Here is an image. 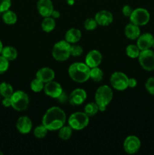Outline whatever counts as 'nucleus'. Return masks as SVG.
<instances>
[{
    "label": "nucleus",
    "mask_w": 154,
    "mask_h": 155,
    "mask_svg": "<svg viewBox=\"0 0 154 155\" xmlns=\"http://www.w3.org/2000/svg\"><path fill=\"white\" fill-rule=\"evenodd\" d=\"M140 64L145 71H152L154 70V52L150 49L143 50L138 56Z\"/></svg>",
    "instance_id": "9"
},
{
    "label": "nucleus",
    "mask_w": 154,
    "mask_h": 155,
    "mask_svg": "<svg viewBox=\"0 0 154 155\" xmlns=\"http://www.w3.org/2000/svg\"><path fill=\"white\" fill-rule=\"evenodd\" d=\"M56 99L57 100V101L60 103H65L67 101H69V96L67 95V94H66V92H62V93L60 94V95H59L58 97H57Z\"/></svg>",
    "instance_id": "36"
},
{
    "label": "nucleus",
    "mask_w": 154,
    "mask_h": 155,
    "mask_svg": "<svg viewBox=\"0 0 154 155\" xmlns=\"http://www.w3.org/2000/svg\"><path fill=\"white\" fill-rule=\"evenodd\" d=\"M152 48H154V38H153V40H152Z\"/></svg>",
    "instance_id": "43"
},
{
    "label": "nucleus",
    "mask_w": 154,
    "mask_h": 155,
    "mask_svg": "<svg viewBox=\"0 0 154 155\" xmlns=\"http://www.w3.org/2000/svg\"><path fill=\"white\" fill-rule=\"evenodd\" d=\"M51 16L53 18H60V12H58V11L53 10L52 13H51Z\"/></svg>",
    "instance_id": "40"
},
{
    "label": "nucleus",
    "mask_w": 154,
    "mask_h": 155,
    "mask_svg": "<svg viewBox=\"0 0 154 155\" xmlns=\"http://www.w3.org/2000/svg\"><path fill=\"white\" fill-rule=\"evenodd\" d=\"M11 107L18 111H23L27 108L29 105V97L26 92L18 90L14 92L11 97Z\"/></svg>",
    "instance_id": "6"
},
{
    "label": "nucleus",
    "mask_w": 154,
    "mask_h": 155,
    "mask_svg": "<svg viewBox=\"0 0 154 155\" xmlns=\"http://www.w3.org/2000/svg\"><path fill=\"white\" fill-rule=\"evenodd\" d=\"M110 84L116 90H125L128 87V77L124 73L115 72L110 77Z\"/></svg>",
    "instance_id": "8"
},
{
    "label": "nucleus",
    "mask_w": 154,
    "mask_h": 155,
    "mask_svg": "<svg viewBox=\"0 0 154 155\" xmlns=\"http://www.w3.org/2000/svg\"><path fill=\"white\" fill-rule=\"evenodd\" d=\"M98 111H99V107H98V105L96 104V102L88 103V104L85 107V113L89 117L96 115Z\"/></svg>",
    "instance_id": "27"
},
{
    "label": "nucleus",
    "mask_w": 154,
    "mask_h": 155,
    "mask_svg": "<svg viewBox=\"0 0 154 155\" xmlns=\"http://www.w3.org/2000/svg\"><path fill=\"white\" fill-rule=\"evenodd\" d=\"M2 48H3L2 42V41L0 40V54H1V52H2Z\"/></svg>",
    "instance_id": "42"
},
{
    "label": "nucleus",
    "mask_w": 154,
    "mask_h": 155,
    "mask_svg": "<svg viewBox=\"0 0 154 155\" xmlns=\"http://www.w3.org/2000/svg\"><path fill=\"white\" fill-rule=\"evenodd\" d=\"M1 54L3 57L5 58L9 61L15 60L18 57V51H17L16 48L12 46L3 47Z\"/></svg>",
    "instance_id": "21"
},
{
    "label": "nucleus",
    "mask_w": 154,
    "mask_h": 155,
    "mask_svg": "<svg viewBox=\"0 0 154 155\" xmlns=\"http://www.w3.org/2000/svg\"><path fill=\"white\" fill-rule=\"evenodd\" d=\"M11 5V0H0V13L9 10Z\"/></svg>",
    "instance_id": "35"
},
{
    "label": "nucleus",
    "mask_w": 154,
    "mask_h": 155,
    "mask_svg": "<svg viewBox=\"0 0 154 155\" xmlns=\"http://www.w3.org/2000/svg\"><path fill=\"white\" fill-rule=\"evenodd\" d=\"M65 112L59 107H51L47 110L42 117V124L48 131L59 130L66 123Z\"/></svg>",
    "instance_id": "1"
},
{
    "label": "nucleus",
    "mask_w": 154,
    "mask_h": 155,
    "mask_svg": "<svg viewBox=\"0 0 154 155\" xmlns=\"http://www.w3.org/2000/svg\"><path fill=\"white\" fill-rule=\"evenodd\" d=\"M13 93V87L8 83L3 82L0 84V95L3 98H11Z\"/></svg>",
    "instance_id": "23"
},
{
    "label": "nucleus",
    "mask_w": 154,
    "mask_h": 155,
    "mask_svg": "<svg viewBox=\"0 0 154 155\" xmlns=\"http://www.w3.org/2000/svg\"><path fill=\"white\" fill-rule=\"evenodd\" d=\"M132 12V8L130 5H125L122 8V14H123L124 16L125 17H130V15H131Z\"/></svg>",
    "instance_id": "37"
},
{
    "label": "nucleus",
    "mask_w": 154,
    "mask_h": 155,
    "mask_svg": "<svg viewBox=\"0 0 154 155\" xmlns=\"http://www.w3.org/2000/svg\"><path fill=\"white\" fill-rule=\"evenodd\" d=\"M90 68L85 63L75 62L69 66L68 73L73 81L82 83L90 78Z\"/></svg>",
    "instance_id": "2"
},
{
    "label": "nucleus",
    "mask_w": 154,
    "mask_h": 155,
    "mask_svg": "<svg viewBox=\"0 0 154 155\" xmlns=\"http://www.w3.org/2000/svg\"><path fill=\"white\" fill-rule=\"evenodd\" d=\"M66 1H67V0H66Z\"/></svg>",
    "instance_id": "46"
},
{
    "label": "nucleus",
    "mask_w": 154,
    "mask_h": 155,
    "mask_svg": "<svg viewBox=\"0 0 154 155\" xmlns=\"http://www.w3.org/2000/svg\"><path fill=\"white\" fill-rule=\"evenodd\" d=\"M37 9L39 14L43 18L51 16L54 5L51 0H39L37 2Z\"/></svg>",
    "instance_id": "14"
},
{
    "label": "nucleus",
    "mask_w": 154,
    "mask_h": 155,
    "mask_svg": "<svg viewBox=\"0 0 154 155\" xmlns=\"http://www.w3.org/2000/svg\"><path fill=\"white\" fill-rule=\"evenodd\" d=\"M43 90L48 96L53 98H57L63 92V89L60 84L53 80L45 83Z\"/></svg>",
    "instance_id": "11"
},
{
    "label": "nucleus",
    "mask_w": 154,
    "mask_h": 155,
    "mask_svg": "<svg viewBox=\"0 0 154 155\" xmlns=\"http://www.w3.org/2000/svg\"><path fill=\"white\" fill-rule=\"evenodd\" d=\"M153 36L152 34L149 33H143V34L140 35L137 38V45L140 51L143 50L149 49L152 47V42L153 40Z\"/></svg>",
    "instance_id": "17"
},
{
    "label": "nucleus",
    "mask_w": 154,
    "mask_h": 155,
    "mask_svg": "<svg viewBox=\"0 0 154 155\" xmlns=\"http://www.w3.org/2000/svg\"><path fill=\"white\" fill-rule=\"evenodd\" d=\"M125 52H126V54L129 58H138L140 52V48L137 47V45H129L126 47Z\"/></svg>",
    "instance_id": "28"
},
{
    "label": "nucleus",
    "mask_w": 154,
    "mask_h": 155,
    "mask_svg": "<svg viewBox=\"0 0 154 155\" xmlns=\"http://www.w3.org/2000/svg\"><path fill=\"white\" fill-rule=\"evenodd\" d=\"M95 19L96 20L98 25L106 27V26L110 25L113 22V16L111 12L109 11L102 10L96 14Z\"/></svg>",
    "instance_id": "16"
},
{
    "label": "nucleus",
    "mask_w": 154,
    "mask_h": 155,
    "mask_svg": "<svg viewBox=\"0 0 154 155\" xmlns=\"http://www.w3.org/2000/svg\"><path fill=\"white\" fill-rule=\"evenodd\" d=\"M2 20L5 24L12 25V24H14L17 22L18 17H17V15L14 12L11 10H7L6 12H3Z\"/></svg>",
    "instance_id": "24"
},
{
    "label": "nucleus",
    "mask_w": 154,
    "mask_h": 155,
    "mask_svg": "<svg viewBox=\"0 0 154 155\" xmlns=\"http://www.w3.org/2000/svg\"><path fill=\"white\" fill-rule=\"evenodd\" d=\"M82 37V33L79 30L75 28H71L66 31L65 34V40L69 44H75L80 40Z\"/></svg>",
    "instance_id": "20"
},
{
    "label": "nucleus",
    "mask_w": 154,
    "mask_h": 155,
    "mask_svg": "<svg viewBox=\"0 0 154 155\" xmlns=\"http://www.w3.org/2000/svg\"><path fill=\"white\" fill-rule=\"evenodd\" d=\"M9 68V61L2 55L0 56V74H2L8 71Z\"/></svg>",
    "instance_id": "32"
},
{
    "label": "nucleus",
    "mask_w": 154,
    "mask_h": 155,
    "mask_svg": "<svg viewBox=\"0 0 154 155\" xmlns=\"http://www.w3.org/2000/svg\"><path fill=\"white\" fill-rule=\"evenodd\" d=\"M102 61V54L98 50H91L85 57V64L90 68H96L101 64Z\"/></svg>",
    "instance_id": "13"
},
{
    "label": "nucleus",
    "mask_w": 154,
    "mask_h": 155,
    "mask_svg": "<svg viewBox=\"0 0 154 155\" xmlns=\"http://www.w3.org/2000/svg\"><path fill=\"white\" fill-rule=\"evenodd\" d=\"M72 134V129L69 126H63L60 129H59L58 136L60 139L63 140H68L70 139Z\"/></svg>",
    "instance_id": "25"
},
{
    "label": "nucleus",
    "mask_w": 154,
    "mask_h": 155,
    "mask_svg": "<svg viewBox=\"0 0 154 155\" xmlns=\"http://www.w3.org/2000/svg\"><path fill=\"white\" fill-rule=\"evenodd\" d=\"M2 104L5 107H8L10 106H11V98H4V99L2 100Z\"/></svg>",
    "instance_id": "38"
},
{
    "label": "nucleus",
    "mask_w": 154,
    "mask_h": 155,
    "mask_svg": "<svg viewBox=\"0 0 154 155\" xmlns=\"http://www.w3.org/2000/svg\"><path fill=\"white\" fill-rule=\"evenodd\" d=\"M90 78L95 82H100L104 78V72L98 67L93 68L90 71Z\"/></svg>",
    "instance_id": "26"
},
{
    "label": "nucleus",
    "mask_w": 154,
    "mask_h": 155,
    "mask_svg": "<svg viewBox=\"0 0 154 155\" xmlns=\"http://www.w3.org/2000/svg\"><path fill=\"white\" fill-rule=\"evenodd\" d=\"M125 35L128 39L134 40L137 39L140 35V30L139 28V26L135 25V24H128L125 28Z\"/></svg>",
    "instance_id": "19"
},
{
    "label": "nucleus",
    "mask_w": 154,
    "mask_h": 155,
    "mask_svg": "<svg viewBox=\"0 0 154 155\" xmlns=\"http://www.w3.org/2000/svg\"><path fill=\"white\" fill-rule=\"evenodd\" d=\"M70 44L66 40L59 41L54 44L52 49V56L56 61H64L70 56Z\"/></svg>",
    "instance_id": "4"
},
{
    "label": "nucleus",
    "mask_w": 154,
    "mask_h": 155,
    "mask_svg": "<svg viewBox=\"0 0 154 155\" xmlns=\"http://www.w3.org/2000/svg\"><path fill=\"white\" fill-rule=\"evenodd\" d=\"M113 93L111 88L108 86H101L95 92V102L98 105L100 111H105L107 106L113 99Z\"/></svg>",
    "instance_id": "3"
},
{
    "label": "nucleus",
    "mask_w": 154,
    "mask_h": 155,
    "mask_svg": "<svg viewBox=\"0 0 154 155\" xmlns=\"http://www.w3.org/2000/svg\"><path fill=\"white\" fill-rule=\"evenodd\" d=\"M44 86H45V84H44L43 82H42L37 78L33 80L30 83V87H31L32 91H33L34 92H39L43 90Z\"/></svg>",
    "instance_id": "30"
},
{
    "label": "nucleus",
    "mask_w": 154,
    "mask_h": 155,
    "mask_svg": "<svg viewBox=\"0 0 154 155\" xmlns=\"http://www.w3.org/2000/svg\"><path fill=\"white\" fill-rule=\"evenodd\" d=\"M145 87L149 94L154 95V77H150L146 80Z\"/></svg>",
    "instance_id": "34"
},
{
    "label": "nucleus",
    "mask_w": 154,
    "mask_h": 155,
    "mask_svg": "<svg viewBox=\"0 0 154 155\" xmlns=\"http://www.w3.org/2000/svg\"><path fill=\"white\" fill-rule=\"evenodd\" d=\"M83 52L82 47L79 45H72L70 47V55L74 57H79Z\"/></svg>",
    "instance_id": "33"
},
{
    "label": "nucleus",
    "mask_w": 154,
    "mask_h": 155,
    "mask_svg": "<svg viewBox=\"0 0 154 155\" xmlns=\"http://www.w3.org/2000/svg\"><path fill=\"white\" fill-rule=\"evenodd\" d=\"M55 21H54V18L52 17H46L44 18L43 21H42V28L46 33H50L52 31L54 28H55Z\"/></svg>",
    "instance_id": "22"
},
{
    "label": "nucleus",
    "mask_w": 154,
    "mask_h": 155,
    "mask_svg": "<svg viewBox=\"0 0 154 155\" xmlns=\"http://www.w3.org/2000/svg\"><path fill=\"white\" fill-rule=\"evenodd\" d=\"M74 0H67V3L69 5H72L74 4Z\"/></svg>",
    "instance_id": "41"
},
{
    "label": "nucleus",
    "mask_w": 154,
    "mask_h": 155,
    "mask_svg": "<svg viewBox=\"0 0 154 155\" xmlns=\"http://www.w3.org/2000/svg\"><path fill=\"white\" fill-rule=\"evenodd\" d=\"M16 127L21 134H27L31 131L33 128V124L30 117L27 116H22L18 118Z\"/></svg>",
    "instance_id": "15"
},
{
    "label": "nucleus",
    "mask_w": 154,
    "mask_h": 155,
    "mask_svg": "<svg viewBox=\"0 0 154 155\" xmlns=\"http://www.w3.org/2000/svg\"><path fill=\"white\" fill-rule=\"evenodd\" d=\"M36 78L39 79L44 83L51 81L55 77L54 71L50 68H42L36 72Z\"/></svg>",
    "instance_id": "18"
},
{
    "label": "nucleus",
    "mask_w": 154,
    "mask_h": 155,
    "mask_svg": "<svg viewBox=\"0 0 154 155\" xmlns=\"http://www.w3.org/2000/svg\"><path fill=\"white\" fill-rule=\"evenodd\" d=\"M0 97H1V95H0Z\"/></svg>",
    "instance_id": "45"
},
{
    "label": "nucleus",
    "mask_w": 154,
    "mask_h": 155,
    "mask_svg": "<svg viewBox=\"0 0 154 155\" xmlns=\"http://www.w3.org/2000/svg\"><path fill=\"white\" fill-rule=\"evenodd\" d=\"M98 23H97L96 20L95 18H88L85 20L84 23V27L86 30H94L97 28L98 27Z\"/></svg>",
    "instance_id": "31"
},
{
    "label": "nucleus",
    "mask_w": 154,
    "mask_h": 155,
    "mask_svg": "<svg viewBox=\"0 0 154 155\" xmlns=\"http://www.w3.org/2000/svg\"><path fill=\"white\" fill-rule=\"evenodd\" d=\"M87 98V93L82 89H75L69 95V102L73 106L81 105Z\"/></svg>",
    "instance_id": "12"
},
{
    "label": "nucleus",
    "mask_w": 154,
    "mask_h": 155,
    "mask_svg": "<svg viewBox=\"0 0 154 155\" xmlns=\"http://www.w3.org/2000/svg\"><path fill=\"white\" fill-rule=\"evenodd\" d=\"M137 86V80L134 78H128V87L134 88Z\"/></svg>",
    "instance_id": "39"
},
{
    "label": "nucleus",
    "mask_w": 154,
    "mask_h": 155,
    "mask_svg": "<svg viewBox=\"0 0 154 155\" xmlns=\"http://www.w3.org/2000/svg\"><path fill=\"white\" fill-rule=\"evenodd\" d=\"M68 124L72 130H83L88 125L89 117L85 112H75L69 116Z\"/></svg>",
    "instance_id": "5"
},
{
    "label": "nucleus",
    "mask_w": 154,
    "mask_h": 155,
    "mask_svg": "<svg viewBox=\"0 0 154 155\" xmlns=\"http://www.w3.org/2000/svg\"><path fill=\"white\" fill-rule=\"evenodd\" d=\"M129 18L132 24L137 26H144L149 22L150 19V15L146 9L138 8L133 10Z\"/></svg>",
    "instance_id": "7"
},
{
    "label": "nucleus",
    "mask_w": 154,
    "mask_h": 155,
    "mask_svg": "<svg viewBox=\"0 0 154 155\" xmlns=\"http://www.w3.org/2000/svg\"><path fill=\"white\" fill-rule=\"evenodd\" d=\"M3 154V153L2 152V151H0V155H2Z\"/></svg>",
    "instance_id": "44"
},
{
    "label": "nucleus",
    "mask_w": 154,
    "mask_h": 155,
    "mask_svg": "<svg viewBox=\"0 0 154 155\" xmlns=\"http://www.w3.org/2000/svg\"><path fill=\"white\" fill-rule=\"evenodd\" d=\"M140 148V141L137 136H129L125 139L123 148L126 153L133 154L137 153Z\"/></svg>",
    "instance_id": "10"
},
{
    "label": "nucleus",
    "mask_w": 154,
    "mask_h": 155,
    "mask_svg": "<svg viewBox=\"0 0 154 155\" xmlns=\"http://www.w3.org/2000/svg\"><path fill=\"white\" fill-rule=\"evenodd\" d=\"M48 131V129L42 124V125L38 126L35 128L34 131H33V134H34L35 137H36L37 139H43L47 135Z\"/></svg>",
    "instance_id": "29"
}]
</instances>
